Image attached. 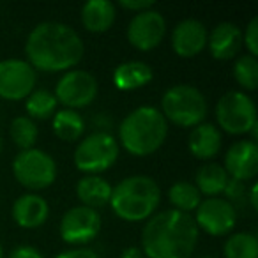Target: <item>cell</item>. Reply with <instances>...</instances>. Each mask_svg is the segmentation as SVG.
<instances>
[{
  "label": "cell",
  "mask_w": 258,
  "mask_h": 258,
  "mask_svg": "<svg viewBox=\"0 0 258 258\" xmlns=\"http://www.w3.org/2000/svg\"><path fill=\"white\" fill-rule=\"evenodd\" d=\"M85 53L80 34L62 22H41L25 41V60L41 73H66L76 69Z\"/></svg>",
  "instance_id": "1"
},
{
  "label": "cell",
  "mask_w": 258,
  "mask_h": 258,
  "mask_svg": "<svg viewBox=\"0 0 258 258\" xmlns=\"http://www.w3.org/2000/svg\"><path fill=\"white\" fill-rule=\"evenodd\" d=\"M198 237L193 216L168 209L145 221L140 249L145 258H193Z\"/></svg>",
  "instance_id": "2"
},
{
  "label": "cell",
  "mask_w": 258,
  "mask_h": 258,
  "mask_svg": "<svg viewBox=\"0 0 258 258\" xmlns=\"http://www.w3.org/2000/svg\"><path fill=\"white\" fill-rule=\"evenodd\" d=\"M168 138V122L159 108L144 104L129 111L118 124V147L135 158L158 152Z\"/></svg>",
  "instance_id": "3"
},
{
  "label": "cell",
  "mask_w": 258,
  "mask_h": 258,
  "mask_svg": "<svg viewBox=\"0 0 258 258\" xmlns=\"http://www.w3.org/2000/svg\"><path fill=\"white\" fill-rule=\"evenodd\" d=\"M161 187L149 175H129L111 187L110 207L118 219L142 223L158 212Z\"/></svg>",
  "instance_id": "4"
},
{
  "label": "cell",
  "mask_w": 258,
  "mask_h": 258,
  "mask_svg": "<svg viewBox=\"0 0 258 258\" xmlns=\"http://www.w3.org/2000/svg\"><path fill=\"white\" fill-rule=\"evenodd\" d=\"M207 99L198 87L189 83H177L165 90L161 108L165 120L182 129H193L207 117Z\"/></svg>",
  "instance_id": "5"
},
{
  "label": "cell",
  "mask_w": 258,
  "mask_h": 258,
  "mask_svg": "<svg viewBox=\"0 0 258 258\" xmlns=\"http://www.w3.org/2000/svg\"><path fill=\"white\" fill-rule=\"evenodd\" d=\"M120 147L117 138L108 131H94L83 137L75 149L76 170L85 175H101L117 163Z\"/></svg>",
  "instance_id": "6"
},
{
  "label": "cell",
  "mask_w": 258,
  "mask_h": 258,
  "mask_svg": "<svg viewBox=\"0 0 258 258\" xmlns=\"http://www.w3.org/2000/svg\"><path fill=\"white\" fill-rule=\"evenodd\" d=\"M11 170L16 182L25 187L29 193L48 189L51 184H55L58 175L57 161L53 156L37 147L20 151L13 159Z\"/></svg>",
  "instance_id": "7"
},
{
  "label": "cell",
  "mask_w": 258,
  "mask_h": 258,
  "mask_svg": "<svg viewBox=\"0 0 258 258\" xmlns=\"http://www.w3.org/2000/svg\"><path fill=\"white\" fill-rule=\"evenodd\" d=\"M218 129L233 137L251 133L258 127L256 104L249 94L242 90H228L216 103Z\"/></svg>",
  "instance_id": "8"
},
{
  "label": "cell",
  "mask_w": 258,
  "mask_h": 258,
  "mask_svg": "<svg viewBox=\"0 0 258 258\" xmlns=\"http://www.w3.org/2000/svg\"><path fill=\"white\" fill-rule=\"evenodd\" d=\"M53 94L58 104L78 111L96 101L99 94V83L92 73L85 69H71L60 75Z\"/></svg>",
  "instance_id": "9"
},
{
  "label": "cell",
  "mask_w": 258,
  "mask_h": 258,
  "mask_svg": "<svg viewBox=\"0 0 258 258\" xmlns=\"http://www.w3.org/2000/svg\"><path fill=\"white\" fill-rule=\"evenodd\" d=\"M103 228V219L96 209L85 205H75L68 209L60 219L58 235L66 244L75 247H85L90 244Z\"/></svg>",
  "instance_id": "10"
},
{
  "label": "cell",
  "mask_w": 258,
  "mask_h": 258,
  "mask_svg": "<svg viewBox=\"0 0 258 258\" xmlns=\"http://www.w3.org/2000/svg\"><path fill=\"white\" fill-rule=\"evenodd\" d=\"M37 73L25 58L0 60V99L23 101L34 92Z\"/></svg>",
  "instance_id": "11"
},
{
  "label": "cell",
  "mask_w": 258,
  "mask_h": 258,
  "mask_svg": "<svg viewBox=\"0 0 258 258\" xmlns=\"http://www.w3.org/2000/svg\"><path fill=\"white\" fill-rule=\"evenodd\" d=\"M195 225L211 237H225L237 225V209L225 198H205L195 211Z\"/></svg>",
  "instance_id": "12"
},
{
  "label": "cell",
  "mask_w": 258,
  "mask_h": 258,
  "mask_svg": "<svg viewBox=\"0 0 258 258\" xmlns=\"http://www.w3.org/2000/svg\"><path fill=\"white\" fill-rule=\"evenodd\" d=\"M166 36V20L156 8L142 11L127 23V43L138 51H151L163 43Z\"/></svg>",
  "instance_id": "13"
},
{
  "label": "cell",
  "mask_w": 258,
  "mask_h": 258,
  "mask_svg": "<svg viewBox=\"0 0 258 258\" xmlns=\"http://www.w3.org/2000/svg\"><path fill=\"white\" fill-rule=\"evenodd\" d=\"M223 168L230 179L247 182L258 175V145L251 138H244L230 145L225 154Z\"/></svg>",
  "instance_id": "14"
},
{
  "label": "cell",
  "mask_w": 258,
  "mask_h": 258,
  "mask_svg": "<svg viewBox=\"0 0 258 258\" xmlns=\"http://www.w3.org/2000/svg\"><path fill=\"white\" fill-rule=\"evenodd\" d=\"M207 27L195 18L180 20L172 30V50L180 58H193L207 48Z\"/></svg>",
  "instance_id": "15"
},
{
  "label": "cell",
  "mask_w": 258,
  "mask_h": 258,
  "mask_svg": "<svg viewBox=\"0 0 258 258\" xmlns=\"http://www.w3.org/2000/svg\"><path fill=\"white\" fill-rule=\"evenodd\" d=\"M242 48V29L232 22H219L207 34V50L216 60H232Z\"/></svg>",
  "instance_id": "16"
},
{
  "label": "cell",
  "mask_w": 258,
  "mask_h": 258,
  "mask_svg": "<svg viewBox=\"0 0 258 258\" xmlns=\"http://www.w3.org/2000/svg\"><path fill=\"white\" fill-rule=\"evenodd\" d=\"M11 216L20 228H41L50 218V204L39 193H25L13 202Z\"/></svg>",
  "instance_id": "17"
},
{
  "label": "cell",
  "mask_w": 258,
  "mask_h": 258,
  "mask_svg": "<svg viewBox=\"0 0 258 258\" xmlns=\"http://www.w3.org/2000/svg\"><path fill=\"white\" fill-rule=\"evenodd\" d=\"M223 145L221 131L211 122H202L197 127L191 129L187 137V149L191 156L200 161H211L219 154Z\"/></svg>",
  "instance_id": "18"
},
{
  "label": "cell",
  "mask_w": 258,
  "mask_h": 258,
  "mask_svg": "<svg viewBox=\"0 0 258 258\" xmlns=\"http://www.w3.org/2000/svg\"><path fill=\"white\" fill-rule=\"evenodd\" d=\"M152 80H154V71L144 60L122 62L113 69V75H111L113 87L120 92H131V90L147 87Z\"/></svg>",
  "instance_id": "19"
},
{
  "label": "cell",
  "mask_w": 258,
  "mask_h": 258,
  "mask_svg": "<svg viewBox=\"0 0 258 258\" xmlns=\"http://www.w3.org/2000/svg\"><path fill=\"white\" fill-rule=\"evenodd\" d=\"M80 20L87 32L104 34L117 20V6L111 0H89L82 6Z\"/></svg>",
  "instance_id": "20"
},
{
  "label": "cell",
  "mask_w": 258,
  "mask_h": 258,
  "mask_svg": "<svg viewBox=\"0 0 258 258\" xmlns=\"http://www.w3.org/2000/svg\"><path fill=\"white\" fill-rule=\"evenodd\" d=\"M111 184L103 175H83L76 182V197L80 205H85L90 209H99L110 204Z\"/></svg>",
  "instance_id": "21"
},
{
  "label": "cell",
  "mask_w": 258,
  "mask_h": 258,
  "mask_svg": "<svg viewBox=\"0 0 258 258\" xmlns=\"http://www.w3.org/2000/svg\"><path fill=\"white\" fill-rule=\"evenodd\" d=\"M85 127H87L85 118L76 110L60 108L51 117V129H53L55 137L62 142L82 140L83 133H85Z\"/></svg>",
  "instance_id": "22"
},
{
  "label": "cell",
  "mask_w": 258,
  "mask_h": 258,
  "mask_svg": "<svg viewBox=\"0 0 258 258\" xmlns=\"http://www.w3.org/2000/svg\"><path fill=\"white\" fill-rule=\"evenodd\" d=\"M228 173L225 172L223 165L219 163H205L200 168L197 170V175H195V186L200 191V195L207 198H216L219 195H223L228 182Z\"/></svg>",
  "instance_id": "23"
},
{
  "label": "cell",
  "mask_w": 258,
  "mask_h": 258,
  "mask_svg": "<svg viewBox=\"0 0 258 258\" xmlns=\"http://www.w3.org/2000/svg\"><path fill=\"white\" fill-rule=\"evenodd\" d=\"M168 202L173 207V211L191 214L200 205L202 195L193 182H189V180H177L168 189Z\"/></svg>",
  "instance_id": "24"
},
{
  "label": "cell",
  "mask_w": 258,
  "mask_h": 258,
  "mask_svg": "<svg viewBox=\"0 0 258 258\" xmlns=\"http://www.w3.org/2000/svg\"><path fill=\"white\" fill-rule=\"evenodd\" d=\"M58 110V101L55 94L48 89H34V92L25 99L27 117L32 120H46Z\"/></svg>",
  "instance_id": "25"
},
{
  "label": "cell",
  "mask_w": 258,
  "mask_h": 258,
  "mask_svg": "<svg viewBox=\"0 0 258 258\" xmlns=\"http://www.w3.org/2000/svg\"><path fill=\"white\" fill-rule=\"evenodd\" d=\"M225 258H258V239L251 232L230 233L223 244Z\"/></svg>",
  "instance_id": "26"
},
{
  "label": "cell",
  "mask_w": 258,
  "mask_h": 258,
  "mask_svg": "<svg viewBox=\"0 0 258 258\" xmlns=\"http://www.w3.org/2000/svg\"><path fill=\"white\" fill-rule=\"evenodd\" d=\"M9 137L20 151H29V149L36 147V142L39 138V127H37L36 120H32L30 117L18 115L11 120Z\"/></svg>",
  "instance_id": "27"
},
{
  "label": "cell",
  "mask_w": 258,
  "mask_h": 258,
  "mask_svg": "<svg viewBox=\"0 0 258 258\" xmlns=\"http://www.w3.org/2000/svg\"><path fill=\"white\" fill-rule=\"evenodd\" d=\"M233 78L242 87V92H253L258 87V60L256 57L244 53L233 62Z\"/></svg>",
  "instance_id": "28"
},
{
  "label": "cell",
  "mask_w": 258,
  "mask_h": 258,
  "mask_svg": "<svg viewBox=\"0 0 258 258\" xmlns=\"http://www.w3.org/2000/svg\"><path fill=\"white\" fill-rule=\"evenodd\" d=\"M242 44L246 46L247 55L256 57L258 55V16H253L242 32Z\"/></svg>",
  "instance_id": "29"
},
{
  "label": "cell",
  "mask_w": 258,
  "mask_h": 258,
  "mask_svg": "<svg viewBox=\"0 0 258 258\" xmlns=\"http://www.w3.org/2000/svg\"><path fill=\"white\" fill-rule=\"evenodd\" d=\"M223 195H225V200H228L230 204H233V202L240 200V198H246V186H244V182L228 179Z\"/></svg>",
  "instance_id": "30"
},
{
  "label": "cell",
  "mask_w": 258,
  "mask_h": 258,
  "mask_svg": "<svg viewBox=\"0 0 258 258\" xmlns=\"http://www.w3.org/2000/svg\"><path fill=\"white\" fill-rule=\"evenodd\" d=\"M118 6H120L122 9H125V11L135 13V15H138V13H142V11H147V9L156 8V4L152 2V0H120Z\"/></svg>",
  "instance_id": "31"
},
{
  "label": "cell",
  "mask_w": 258,
  "mask_h": 258,
  "mask_svg": "<svg viewBox=\"0 0 258 258\" xmlns=\"http://www.w3.org/2000/svg\"><path fill=\"white\" fill-rule=\"evenodd\" d=\"M53 258H99V254L90 247H71V249L60 251Z\"/></svg>",
  "instance_id": "32"
},
{
  "label": "cell",
  "mask_w": 258,
  "mask_h": 258,
  "mask_svg": "<svg viewBox=\"0 0 258 258\" xmlns=\"http://www.w3.org/2000/svg\"><path fill=\"white\" fill-rule=\"evenodd\" d=\"M8 258H44V254L37 247L29 246V244H22V246H16L9 253Z\"/></svg>",
  "instance_id": "33"
},
{
  "label": "cell",
  "mask_w": 258,
  "mask_h": 258,
  "mask_svg": "<svg viewBox=\"0 0 258 258\" xmlns=\"http://www.w3.org/2000/svg\"><path fill=\"white\" fill-rule=\"evenodd\" d=\"M120 258H145L138 246H129L120 253Z\"/></svg>",
  "instance_id": "34"
},
{
  "label": "cell",
  "mask_w": 258,
  "mask_h": 258,
  "mask_svg": "<svg viewBox=\"0 0 258 258\" xmlns=\"http://www.w3.org/2000/svg\"><path fill=\"white\" fill-rule=\"evenodd\" d=\"M256 191H258V186H256V184H253V186H251V189H249V198H247V200H249V204H251V209H254V211L258 209Z\"/></svg>",
  "instance_id": "35"
},
{
  "label": "cell",
  "mask_w": 258,
  "mask_h": 258,
  "mask_svg": "<svg viewBox=\"0 0 258 258\" xmlns=\"http://www.w3.org/2000/svg\"><path fill=\"white\" fill-rule=\"evenodd\" d=\"M2 151H4V138H2V133H0V156H2Z\"/></svg>",
  "instance_id": "36"
},
{
  "label": "cell",
  "mask_w": 258,
  "mask_h": 258,
  "mask_svg": "<svg viewBox=\"0 0 258 258\" xmlns=\"http://www.w3.org/2000/svg\"><path fill=\"white\" fill-rule=\"evenodd\" d=\"M0 258H4V247H2V244H0Z\"/></svg>",
  "instance_id": "37"
},
{
  "label": "cell",
  "mask_w": 258,
  "mask_h": 258,
  "mask_svg": "<svg viewBox=\"0 0 258 258\" xmlns=\"http://www.w3.org/2000/svg\"><path fill=\"white\" fill-rule=\"evenodd\" d=\"M197 258H216V256H209V254H205V256H197Z\"/></svg>",
  "instance_id": "38"
}]
</instances>
